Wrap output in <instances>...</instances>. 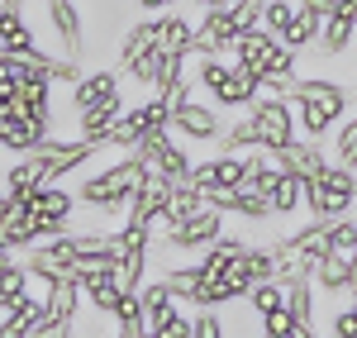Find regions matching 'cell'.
I'll return each instance as SVG.
<instances>
[{
  "mask_svg": "<svg viewBox=\"0 0 357 338\" xmlns=\"http://www.w3.org/2000/svg\"><path fill=\"white\" fill-rule=\"evenodd\" d=\"M148 176H153L148 158L143 153H129V158L110 162L105 171H91L82 186H77V200H82L86 210H96V215H119V210H129L134 191Z\"/></svg>",
  "mask_w": 357,
  "mask_h": 338,
  "instance_id": "cell-1",
  "label": "cell"
},
{
  "mask_svg": "<svg viewBox=\"0 0 357 338\" xmlns=\"http://www.w3.org/2000/svg\"><path fill=\"white\" fill-rule=\"evenodd\" d=\"M357 205V167L333 162L319 171L314 181H305V210L310 220H338V215H353Z\"/></svg>",
  "mask_w": 357,
  "mask_h": 338,
  "instance_id": "cell-2",
  "label": "cell"
},
{
  "mask_svg": "<svg viewBox=\"0 0 357 338\" xmlns=\"http://www.w3.org/2000/svg\"><path fill=\"white\" fill-rule=\"evenodd\" d=\"M248 119H252V129H257V143L267 148V153H281L286 143H296V105L286 100V95H257L252 105H248Z\"/></svg>",
  "mask_w": 357,
  "mask_h": 338,
  "instance_id": "cell-3",
  "label": "cell"
},
{
  "mask_svg": "<svg viewBox=\"0 0 357 338\" xmlns=\"http://www.w3.org/2000/svg\"><path fill=\"white\" fill-rule=\"evenodd\" d=\"M220 233H224V210L205 205V210H195L191 220L172 224L162 238H167V248H172V253H200V248H210Z\"/></svg>",
  "mask_w": 357,
  "mask_h": 338,
  "instance_id": "cell-4",
  "label": "cell"
},
{
  "mask_svg": "<svg viewBox=\"0 0 357 338\" xmlns=\"http://www.w3.org/2000/svg\"><path fill=\"white\" fill-rule=\"evenodd\" d=\"M134 153H143V158H148V167L162 171V176H172V181H186V176H191V167H195L191 153L176 143L172 124H167V129H158V134H148V139L138 143Z\"/></svg>",
  "mask_w": 357,
  "mask_h": 338,
  "instance_id": "cell-5",
  "label": "cell"
},
{
  "mask_svg": "<svg viewBox=\"0 0 357 338\" xmlns=\"http://www.w3.org/2000/svg\"><path fill=\"white\" fill-rule=\"evenodd\" d=\"M224 124L220 119V105H205V100H186V105H176L172 110V134H181V139H191V143H220L224 139Z\"/></svg>",
  "mask_w": 357,
  "mask_h": 338,
  "instance_id": "cell-6",
  "label": "cell"
},
{
  "mask_svg": "<svg viewBox=\"0 0 357 338\" xmlns=\"http://www.w3.org/2000/svg\"><path fill=\"white\" fill-rule=\"evenodd\" d=\"M234 43H238V24H234V15H229V10H200L191 57H224V53H234Z\"/></svg>",
  "mask_w": 357,
  "mask_h": 338,
  "instance_id": "cell-7",
  "label": "cell"
},
{
  "mask_svg": "<svg viewBox=\"0 0 357 338\" xmlns=\"http://www.w3.org/2000/svg\"><path fill=\"white\" fill-rule=\"evenodd\" d=\"M291 100H314L329 119H348V110H353V86L329 82V77H296Z\"/></svg>",
  "mask_w": 357,
  "mask_h": 338,
  "instance_id": "cell-8",
  "label": "cell"
},
{
  "mask_svg": "<svg viewBox=\"0 0 357 338\" xmlns=\"http://www.w3.org/2000/svg\"><path fill=\"white\" fill-rule=\"evenodd\" d=\"M48 24H53L62 57H86V24H82V5L77 0H43Z\"/></svg>",
  "mask_w": 357,
  "mask_h": 338,
  "instance_id": "cell-9",
  "label": "cell"
},
{
  "mask_svg": "<svg viewBox=\"0 0 357 338\" xmlns=\"http://www.w3.org/2000/svg\"><path fill=\"white\" fill-rule=\"evenodd\" d=\"M33 153L48 158V171H53V181H57V176H67V171H82L86 162L100 153V143H91V139H43Z\"/></svg>",
  "mask_w": 357,
  "mask_h": 338,
  "instance_id": "cell-10",
  "label": "cell"
},
{
  "mask_svg": "<svg viewBox=\"0 0 357 338\" xmlns=\"http://www.w3.org/2000/svg\"><path fill=\"white\" fill-rule=\"evenodd\" d=\"M276 43H281V38H276L272 29H252V33H238V43H234V62H238V67H248V72L262 82V77L272 72Z\"/></svg>",
  "mask_w": 357,
  "mask_h": 338,
  "instance_id": "cell-11",
  "label": "cell"
},
{
  "mask_svg": "<svg viewBox=\"0 0 357 338\" xmlns=\"http://www.w3.org/2000/svg\"><path fill=\"white\" fill-rule=\"evenodd\" d=\"M48 181H53V171H48V158L43 153H15V162L5 167V191L10 196H33Z\"/></svg>",
  "mask_w": 357,
  "mask_h": 338,
  "instance_id": "cell-12",
  "label": "cell"
},
{
  "mask_svg": "<svg viewBox=\"0 0 357 338\" xmlns=\"http://www.w3.org/2000/svg\"><path fill=\"white\" fill-rule=\"evenodd\" d=\"M129 110V100H124V91H114L105 95L100 105H91V110H77V139H91V143H105V134L114 129V119Z\"/></svg>",
  "mask_w": 357,
  "mask_h": 338,
  "instance_id": "cell-13",
  "label": "cell"
},
{
  "mask_svg": "<svg viewBox=\"0 0 357 338\" xmlns=\"http://www.w3.org/2000/svg\"><path fill=\"white\" fill-rule=\"evenodd\" d=\"M296 253H301V267L314 277V267L329 257V220H310V224H301V229H291V233H281Z\"/></svg>",
  "mask_w": 357,
  "mask_h": 338,
  "instance_id": "cell-14",
  "label": "cell"
},
{
  "mask_svg": "<svg viewBox=\"0 0 357 338\" xmlns=\"http://www.w3.org/2000/svg\"><path fill=\"white\" fill-rule=\"evenodd\" d=\"M272 158H276V167H281V171H296V176H305V181H314L319 171L329 167V153H324L314 139L286 143V148H281V153H272Z\"/></svg>",
  "mask_w": 357,
  "mask_h": 338,
  "instance_id": "cell-15",
  "label": "cell"
},
{
  "mask_svg": "<svg viewBox=\"0 0 357 338\" xmlns=\"http://www.w3.org/2000/svg\"><path fill=\"white\" fill-rule=\"evenodd\" d=\"M153 48H162V15H143L119 33V67L134 57H148Z\"/></svg>",
  "mask_w": 357,
  "mask_h": 338,
  "instance_id": "cell-16",
  "label": "cell"
},
{
  "mask_svg": "<svg viewBox=\"0 0 357 338\" xmlns=\"http://www.w3.org/2000/svg\"><path fill=\"white\" fill-rule=\"evenodd\" d=\"M114 91H124V72L119 67H96V72H86L82 82L72 86V105L77 110H91V105H100Z\"/></svg>",
  "mask_w": 357,
  "mask_h": 338,
  "instance_id": "cell-17",
  "label": "cell"
},
{
  "mask_svg": "<svg viewBox=\"0 0 357 338\" xmlns=\"http://www.w3.org/2000/svg\"><path fill=\"white\" fill-rule=\"evenodd\" d=\"M257 95H262V82H257L248 67H238V62H234V72L224 77V86L215 91V95H210V100H215L220 110H248Z\"/></svg>",
  "mask_w": 357,
  "mask_h": 338,
  "instance_id": "cell-18",
  "label": "cell"
},
{
  "mask_svg": "<svg viewBox=\"0 0 357 338\" xmlns=\"http://www.w3.org/2000/svg\"><path fill=\"white\" fill-rule=\"evenodd\" d=\"M314 291H324V295H343V300H353L357 295V267L353 262H343V257H324L319 267H314Z\"/></svg>",
  "mask_w": 357,
  "mask_h": 338,
  "instance_id": "cell-19",
  "label": "cell"
},
{
  "mask_svg": "<svg viewBox=\"0 0 357 338\" xmlns=\"http://www.w3.org/2000/svg\"><path fill=\"white\" fill-rule=\"evenodd\" d=\"M29 200V210L38 215V220H72L77 215V191H67V186H57V181H48V186H38L33 196H24Z\"/></svg>",
  "mask_w": 357,
  "mask_h": 338,
  "instance_id": "cell-20",
  "label": "cell"
},
{
  "mask_svg": "<svg viewBox=\"0 0 357 338\" xmlns=\"http://www.w3.org/2000/svg\"><path fill=\"white\" fill-rule=\"evenodd\" d=\"M286 310L296 314L301 334H319V324H314V277H296V282H286Z\"/></svg>",
  "mask_w": 357,
  "mask_h": 338,
  "instance_id": "cell-21",
  "label": "cell"
},
{
  "mask_svg": "<svg viewBox=\"0 0 357 338\" xmlns=\"http://www.w3.org/2000/svg\"><path fill=\"white\" fill-rule=\"evenodd\" d=\"M210 200H205V191L195 186L191 176L186 181H176L172 186V200H167V215H162V229H172V224H181V220H191L195 210H205Z\"/></svg>",
  "mask_w": 357,
  "mask_h": 338,
  "instance_id": "cell-22",
  "label": "cell"
},
{
  "mask_svg": "<svg viewBox=\"0 0 357 338\" xmlns=\"http://www.w3.org/2000/svg\"><path fill=\"white\" fill-rule=\"evenodd\" d=\"M243 253H248V243L238 238V233H229V229H224L210 248H200V272H229Z\"/></svg>",
  "mask_w": 357,
  "mask_h": 338,
  "instance_id": "cell-23",
  "label": "cell"
},
{
  "mask_svg": "<svg viewBox=\"0 0 357 338\" xmlns=\"http://www.w3.org/2000/svg\"><path fill=\"white\" fill-rule=\"evenodd\" d=\"M353 33H357V24L348 20V15H329V20L319 24V38H314V53H319V57H338V53H348Z\"/></svg>",
  "mask_w": 357,
  "mask_h": 338,
  "instance_id": "cell-24",
  "label": "cell"
},
{
  "mask_svg": "<svg viewBox=\"0 0 357 338\" xmlns=\"http://www.w3.org/2000/svg\"><path fill=\"white\" fill-rule=\"evenodd\" d=\"M272 210H276V220H291L296 210H305V176H296V171H281V176H276Z\"/></svg>",
  "mask_w": 357,
  "mask_h": 338,
  "instance_id": "cell-25",
  "label": "cell"
},
{
  "mask_svg": "<svg viewBox=\"0 0 357 338\" xmlns=\"http://www.w3.org/2000/svg\"><path fill=\"white\" fill-rule=\"evenodd\" d=\"M234 215H238V220H248V224H267L276 210H272V196H267L262 186L243 181V186H238V200H234Z\"/></svg>",
  "mask_w": 357,
  "mask_h": 338,
  "instance_id": "cell-26",
  "label": "cell"
},
{
  "mask_svg": "<svg viewBox=\"0 0 357 338\" xmlns=\"http://www.w3.org/2000/svg\"><path fill=\"white\" fill-rule=\"evenodd\" d=\"M191 43H195V24L181 10H167L162 15V48L176 57H191Z\"/></svg>",
  "mask_w": 357,
  "mask_h": 338,
  "instance_id": "cell-27",
  "label": "cell"
},
{
  "mask_svg": "<svg viewBox=\"0 0 357 338\" xmlns=\"http://www.w3.org/2000/svg\"><path fill=\"white\" fill-rule=\"evenodd\" d=\"M82 291H86V300H91V310H96V314H114L119 295H124V286L114 282V272H100V277H91Z\"/></svg>",
  "mask_w": 357,
  "mask_h": 338,
  "instance_id": "cell-28",
  "label": "cell"
},
{
  "mask_svg": "<svg viewBox=\"0 0 357 338\" xmlns=\"http://www.w3.org/2000/svg\"><path fill=\"white\" fill-rule=\"evenodd\" d=\"M162 282H167V291H172L181 305H191L195 291H200V282H205V272H200V262H186V267H167Z\"/></svg>",
  "mask_w": 357,
  "mask_h": 338,
  "instance_id": "cell-29",
  "label": "cell"
},
{
  "mask_svg": "<svg viewBox=\"0 0 357 338\" xmlns=\"http://www.w3.org/2000/svg\"><path fill=\"white\" fill-rule=\"evenodd\" d=\"M329 253L357 267V220H353V215H338V220H329Z\"/></svg>",
  "mask_w": 357,
  "mask_h": 338,
  "instance_id": "cell-30",
  "label": "cell"
},
{
  "mask_svg": "<svg viewBox=\"0 0 357 338\" xmlns=\"http://www.w3.org/2000/svg\"><path fill=\"white\" fill-rule=\"evenodd\" d=\"M319 15H310V10H296V20H291V29L281 33V43L291 48V53H305V48H314V38H319Z\"/></svg>",
  "mask_w": 357,
  "mask_h": 338,
  "instance_id": "cell-31",
  "label": "cell"
},
{
  "mask_svg": "<svg viewBox=\"0 0 357 338\" xmlns=\"http://www.w3.org/2000/svg\"><path fill=\"white\" fill-rule=\"evenodd\" d=\"M291 105H296V124H301V134H305V139L324 143V139L333 134V119H329L324 110H319L314 100H291Z\"/></svg>",
  "mask_w": 357,
  "mask_h": 338,
  "instance_id": "cell-32",
  "label": "cell"
},
{
  "mask_svg": "<svg viewBox=\"0 0 357 338\" xmlns=\"http://www.w3.org/2000/svg\"><path fill=\"white\" fill-rule=\"evenodd\" d=\"M333 162H343V167H357V110L348 119H338V129H333Z\"/></svg>",
  "mask_w": 357,
  "mask_h": 338,
  "instance_id": "cell-33",
  "label": "cell"
},
{
  "mask_svg": "<svg viewBox=\"0 0 357 338\" xmlns=\"http://www.w3.org/2000/svg\"><path fill=\"white\" fill-rule=\"evenodd\" d=\"M215 148H220V153H252V148H262V143H257V129H252V119H234V124H229V129H224V139L215 143Z\"/></svg>",
  "mask_w": 357,
  "mask_h": 338,
  "instance_id": "cell-34",
  "label": "cell"
},
{
  "mask_svg": "<svg viewBox=\"0 0 357 338\" xmlns=\"http://www.w3.org/2000/svg\"><path fill=\"white\" fill-rule=\"evenodd\" d=\"M229 72H234V62H224V57H195V86H200L205 95H215Z\"/></svg>",
  "mask_w": 357,
  "mask_h": 338,
  "instance_id": "cell-35",
  "label": "cell"
},
{
  "mask_svg": "<svg viewBox=\"0 0 357 338\" xmlns=\"http://www.w3.org/2000/svg\"><path fill=\"white\" fill-rule=\"evenodd\" d=\"M296 10H301V0H262V29H272L281 38L291 29V20H296Z\"/></svg>",
  "mask_w": 357,
  "mask_h": 338,
  "instance_id": "cell-36",
  "label": "cell"
},
{
  "mask_svg": "<svg viewBox=\"0 0 357 338\" xmlns=\"http://www.w3.org/2000/svg\"><path fill=\"white\" fill-rule=\"evenodd\" d=\"M29 286H33V277H29V267L15 257L10 267H0V300H20Z\"/></svg>",
  "mask_w": 357,
  "mask_h": 338,
  "instance_id": "cell-37",
  "label": "cell"
},
{
  "mask_svg": "<svg viewBox=\"0 0 357 338\" xmlns=\"http://www.w3.org/2000/svg\"><path fill=\"white\" fill-rule=\"evenodd\" d=\"M248 305H252V314L281 310V305H286V286L281 282H257L252 291H248Z\"/></svg>",
  "mask_w": 357,
  "mask_h": 338,
  "instance_id": "cell-38",
  "label": "cell"
},
{
  "mask_svg": "<svg viewBox=\"0 0 357 338\" xmlns=\"http://www.w3.org/2000/svg\"><path fill=\"white\" fill-rule=\"evenodd\" d=\"M243 272L252 277V286H257V282H276V257H272V248H248V253H243Z\"/></svg>",
  "mask_w": 357,
  "mask_h": 338,
  "instance_id": "cell-39",
  "label": "cell"
},
{
  "mask_svg": "<svg viewBox=\"0 0 357 338\" xmlns=\"http://www.w3.org/2000/svg\"><path fill=\"white\" fill-rule=\"evenodd\" d=\"M257 324H262V338H291V334H301V324H296V314L286 310H267V314H257Z\"/></svg>",
  "mask_w": 357,
  "mask_h": 338,
  "instance_id": "cell-40",
  "label": "cell"
},
{
  "mask_svg": "<svg viewBox=\"0 0 357 338\" xmlns=\"http://www.w3.org/2000/svg\"><path fill=\"white\" fill-rule=\"evenodd\" d=\"M191 338H229L224 314L220 310H195L191 314Z\"/></svg>",
  "mask_w": 357,
  "mask_h": 338,
  "instance_id": "cell-41",
  "label": "cell"
},
{
  "mask_svg": "<svg viewBox=\"0 0 357 338\" xmlns=\"http://www.w3.org/2000/svg\"><path fill=\"white\" fill-rule=\"evenodd\" d=\"M229 15H234L238 33H252V29H262V0H234Z\"/></svg>",
  "mask_w": 357,
  "mask_h": 338,
  "instance_id": "cell-42",
  "label": "cell"
},
{
  "mask_svg": "<svg viewBox=\"0 0 357 338\" xmlns=\"http://www.w3.org/2000/svg\"><path fill=\"white\" fill-rule=\"evenodd\" d=\"M48 77H53V86H77L86 77V67H82V57H53Z\"/></svg>",
  "mask_w": 357,
  "mask_h": 338,
  "instance_id": "cell-43",
  "label": "cell"
},
{
  "mask_svg": "<svg viewBox=\"0 0 357 338\" xmlns=\"http://www.w3.org/2000/svg\"><path fill=\"white\" fill-rule=\"evenodd\" d=\"M186 310H191V305H176L153 334H158V338H191V314H186Z\"/></svg>",
  "mask_w": 357,
  "mask_h": 338,
  "instance_id": "cell-44",
  "label": "cell"
},
{
  "mask_svg": "<svg viewBox=\"0 0 357 338\" xmlns=\"http://www.w3.org/2000/svg\"><path fill=\"white\" fill-rule=\"evenodd\" d=\"M329 334H333V338H357V305H353V300H343V305L333 310Z\"/></svg>",
  "mask_w": 357,
  "mask_h": 338,
  "instance_id": "cell-45",
  "label": "cell"
},
{
  "mask_svg": "<svg viewBox=\"0 0 357 338\" xmlns=\"http://www.w3.org/2000/svg\"><path fill=\"white\" fill-rule=\"evenodd\" d=\"M29 338H77V324H62V319H48V324H38Z\"/></svg>",
  "mask_w": 357,
  "mask_h": 338,
  "instance_id": "cell-46",
  "label": "cell"
},
{
  "mask_svg": "<svg viewBox=\"0 0 357 338\" xmlns=\"http://www.w3.org/2000/svg\"><path fill=\"white\" fill-rule=\"evenodd\" d=\"M338 5H343V0H301V10H310V15H319V20H329V15H338Z\"/></svg>",
  "mask_w": 357,
  "mask_h": 338,
  "instance_id": "cell-47",
  "label": "cell"
},
{
  "mask_svg": "<svg viewBox=\"0 0 357 338\" xmlns=\"http://www.w3.org/2000/svg\"><path fill=\"white\" fill-rule=\"evenodd\" d=\"M134 5L143 10V15H167V10H176L181 0H134Z\"/></svg>",
  "mask_w": 357,
  "mask_h": 338,
  "instance_id": "cell-48",
  "label": "cell"
},
{
  "mask_svg": "<svg viewBox=\"0 0 357 338\" xmlns=\"http://www.w3.org/2000/svg\"><path fill=\"white\" fill-rule=\"evenodd\" d=\"M0 15H24V0H0Z\"/></svg>",
  "mask_w": 357,
  "mask_h": 338,
  "instance_id": "cell-49",
  "label": "cell"
},
{
  "mask_svg": "<svg viewBox=\"0 0 357 338\" xmlns=\"http://www.w3.org/2000/svg\"><path fill=\"white\" fill-rule=\"evenodd\" d=\"M195 5H200V10H229L234 0H195Z\"/></svg>",
  "mask_w": 357,
  "mask_h": 338,
  "instance_id": "cell-50",
  "label": "cell"
},
{
  "mask_svg": "<svg viewBox=\"0 0 357 338\" xmlns=\"http://www.w3.org/2000/svg\"><path fill=\"white\" fill-rule=\"evenodd\" d=\"M338 15H348V20L357 24V0H343V5H338Z\"/></svg>",
  "mask_w": 357,
  "mask_h": 338,
  "instance_id": "cell-51",
  "label": "cell"
},
{
  "mask_svg": "<svg viewBox=\"0 0 357 338\" xmlns=\"http://www.w3.org/2000/svg\"><path fill=\"white\" fill-rule=\"evenodd\" d=\"M10 262H15V248H5V243H0V267H10Z\"/></svg>",
  "mask_w": 357,
  "mask_h": 338,
  "instance_id": "cell-52",
  "label": "cell"
},
{
  "mask_svg": "<svg viewBox=\"0 0 357 338\" xmlns=\"http://www.w3.org/2000/svg\"><path fill=\"white\" fill-rule=\"evenodd\" d=\"M0 57H5V38H0Z\"/></svg>",
  "mask_w": 357,
  "mask_h": 338,
  "instance_id": "cell-53",
  "label": "cell"
},
{
  "mask_svg": "<svg viewBox=\"0 0 357 338\" xmlns=\"http://www.w3.org/2000/svg\"><path fill=\"white\" fill-rule=\"evenodd\" d=\"M319 338H333V334H319Z\"/></svg>",
  "mask_w": 357,
  "mask_h": 338,
  "instance_id": "cell-54",
  "label": "cell"
},
{
  "mask_svg": "<svg viewBox=\"0 0 357 338\" xmlns=\"http://www.w3.org/2000/svg\"><path fill=\"white\" fill-rule=\"evenodd\" d=\"M353 305H357V295H353Z\"/></svg>",
  "mask_w": 357,
  "mask_h": 338,
  "instance_id": "cell-55",
  "label": "cell"
}]
</instances>
